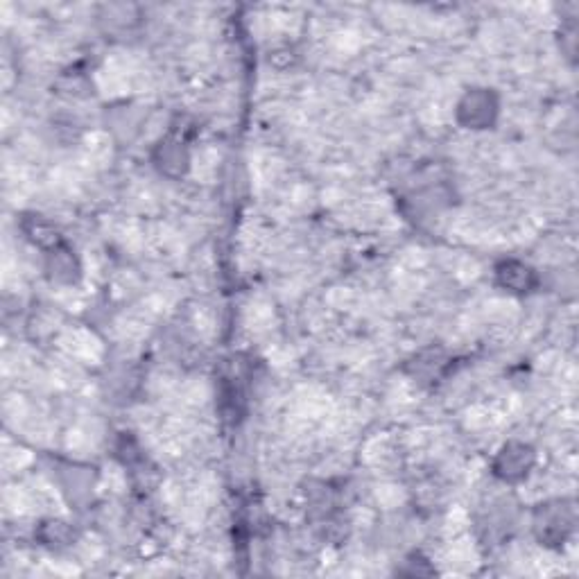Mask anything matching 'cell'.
<instances>
[{
  "instance_id": "obj_1",
  "label": "cell",
  "mask_w": 579,
  "mask_h": 579,
  "mask_svg": "<svg viewBox=\"0 0 579 579\" xmlns=\"http://www.w3.org/2000/svg\"><path fill=\"white\" fill-rule=\"evenodd\" d=\"M575 530V507L568 500H550L534 514V532L543 546H561Z\"/></svg>"
},
{
  "instance_id": "obj_2",
  "label": "cell",
  "mask_w": 579,
  "mask_h": 579,
  "mask_svg": "<svg viewBox=\"0 0 579 579\" xmlns=\"http://www.w3.org/2000/svg\"><path fill=\"white\" fill-rule=\"evenodd\" d=\"M455 114L466 129H489L496 123L498 98L491 89H469L457 102Z\"/></svg>"
},
{
  "instance_id": "obj_3",
  "label": "cell",
  "mask_w": 579,
  "mask_h": 579,
  "mask_svg": "<svg viewBox=\"0 0 579 579\" xmlns=\"http://www.w3.org/2000/svg\"><path fill=\"white\" fill-rule=\"evenodd\" d=\"M537 455L532 446L523 442H509L500 448L494 460V475L503 482H521L530 475Z\"/></svg>"
},
{
  "instance_id": "obj_4",
  "label": "cell",
  "mask_w": 579,
  "mask_h": 579,
  "mask_svg": "<svg viewBox=\"0 0 579 579\" xmlns=\"http://www.w3.org/2000/svg\"><path fill=\"white\" fill-rule=\"evenodd\" d=\"M496 283L514 295H527L537 288V272L527 263L509 258V261L496 265Z\"/></svg>"
},
{
  "instance_id": "obj_5",
  "label": "cell",
  "mask_w": 579,
  "mask_h": 579,
  "mask_svg": "<svg viewBox=\"0 0 579 579\" xmlns=\"http://www.w3.org/2000/svg\"><path fill=\"white\" fill-rule=\"evenodd\" d=\"M48 274L59 283H73L80 274V265L66 245H59L48 252Z\"/></svg>"
},
{
  "instance_id": "obj_6",
  "label": "cell",
  "mask_w": 579,
  "mask_h": 579,
  "mask_svg": "<svg viewBox=\"0 0 579 579\" xmlns=\"http://www.w3.org/2000/svg\"><path fill=\"white\" fill-rule=\"evenodd\" d=\"M157 166L170 177L184 175V170L188 168V152L181 148L179 141H163L159 148Z\"/></svg>"
}]
</instances>
